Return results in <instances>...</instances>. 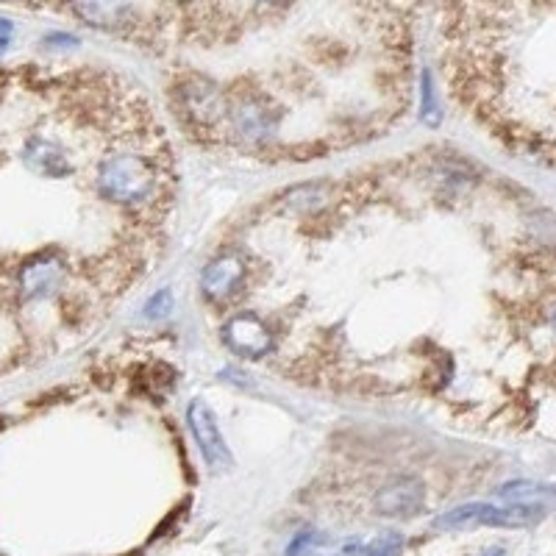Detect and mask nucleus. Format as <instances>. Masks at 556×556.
Masks as SVG:
<instances>
[{
  "instance_id": "1",
  "label": "nucleus",
  "mask_w": 556,
  "mask_h": 556,
  "mask_svg": "<svg viewBox=\"0 0 556 556\" xmlns=\"http://www.w3.org/2000/svg\"><path fill=\"white\" fill-rule=\"evenodd\" d=\"M545 509L540 506H523V504H462L445 512L437 520L440 529H473V526H498V529H523L534 526L537 520H543Z\"/></svg>"
},
{
  "instance_id": "2",
  "label": "nucleus",
  "mask_w": 556,
  "mask_h": 556,
  "mask_svg": "<svg viewBox=\"0 0 556 556\" xmlns=\"http://www.w3.org/2000/svg\"><path fill=\"white\" fill-rule=\"evenodd\" d=\"M70 284V265L59 253L34 256L20 267V298L26 304H51Z\"/></svg>"
},
{
  "instance_id": "3",
  "label": "nucleus",
  "mask_w": 556,
  "mask_h": 556,
  "mask_svg": "<svg viewBox=\"0 0 556 556\" xmlns=\"http://www.w3.org/2000/svg\"><path fill=\"white\" fill-rule=\"evenodd\" d=\"M67 6L73 17L89 28L109 34L139 31V9L134 0H67Z\"/></svg>"
},
{
  "instance_id": "4",
  "label": "nucleus",
  "mask_w": 556,
  "mask_h": 556,
  "mask_svg": "<svg viewBox=\"0 0 556 556\" xmlns=\"http://www.w3.org/2000/svg\"><path fill=\"white\" fill-rule=\"evenodd\" d=\"M245 284V262L237 251L215 256L201 273V292L209 304H231Z\"/></svg>"
},
{
  "instance_id": "5",
  "label": "nucleus",
  "mask_w": 556,
  "mask_h": 556,
  "mask_svg": "<svg viewBox=\"0 0 556 556\" xmlns=\"http://www.w3.org/2000/svg\"><path fill=\"white\" fill-rule=\"evenodd\" d=\"M187 423H190L195 443L201 448L206 465L212 470H226L231 465V451H228L223 434L217 429V420L212 415V409L203 401H192L190 412H187Z\"/></svg>"
},
{
  "instance_id": "6",
  "label": "nucleus",
  "mask_w": 556,
  "mask_h": 556,
  "mask_svg": "<svg viewBox=\"0 0 556 556\" xmlns=\"http://www.w3.org/2000/svg\"><path fill=\"white\" fill-rule=\"evenodd\" d=\"M426 490L417 479H395L376 493V512L384 518H412L420 512Z\"/></svg>"
},
{
  "instance_id": "7",
  "label": "nucleus",
  "mask_w": 556,
  "mask_h": 556,
  "mask_svg": "<svg viewBox=\"0 0 556 556\" xmlns=\"http://www.w3.org/2000/svg\"><path fill=\"white\" fill-rule=\"evenodd\" d=\"M498 495H501L504 501H509V504L540 506V509L556 506V487L537 484V481H512V484L501 487Z\"/></svg>"
},
{
  "instance_id": "8",
  "label": "nucleus",
  "mask_w": 556,
  "mask_h": 556,
  "mask_svg": "<svg viewBox=\"0 0 556 556\" xmlns=\"http://www.w3.org/2000/svg\"><path fill=\"white\" fill-rule=\"evenodd\" d=\"M404 548V540L398 534H384L376 543H370L367 548H362L359 556H398Z\"/></svg>"
},
{
  "instance_id": "9",
  "label": "nucleus",
  "mask_w": 556,
  "mask_h": 556,
  "mask_svg": "<svg viewBox=\"0 0 556 556\" xmlns=\"http://www.w3.org/2000/svg\"><path fill=\"white\" fill-rule=\"evenodd\" d=\"M170 309H173V295H170V290H162L156 292L151 301L145 304L142 315L148 317V320H162V317L170 315Z\"/></svg>"
},
{
  "instance_id": "10",
  "label": "nucleus",
  "mask_w": 556,
  "mask_h": 556,
  "mask_svg": "<svg viewBox=\"0 0 556 556\" xmlns=\"http://www.w3.org/2000/svg\"><path fill=\"white\" fill-rule=\"evenodd\" d=\"M423 120H429L431 126L440 123V109H437V101H434V84H431L429 73H423Z\"/></svg>"
},
{
  "instance_id": "11",
  "label": "nucleus",
  "mask_w": 556,
  "mask_h": 556,
  "mask_svg": "<svg viewBox=\"0 0 556 556\" xmlns=\"http://www.w3.org/2000/svg\"><path fill=\"white\" fill-rule=\"evenodd\" d=\"M253 6L259 12H287L292 6V0H253Z\"/></svg>"
},
{
  "instance_id": "12",
  "label": "nucleus",
  "mask_w": 556,
  "mask_h": 556,
  "mask_svg": "<svg viewBox=\"0 0 556 556\" xmlns=\"http://www.w3.org/2000/svg\"><path fill=\"white\" fill-rule=\"evenodd\" d=\"M312 543H315V534H301L298 540H292V545H290V551H287V556H301Z\"/></svg>"
},
{
  "instance_id": "13",
  "label": "nucleus",
  "mask_w": 556,
  "mask_h": 556,
  "mask_svg": "<svg viewBox=\"0 0 556 556\" xmlns=\"http://www.w3.org/2000/svg\"><path fill=\"white\" fill-rule=\"evenodd\" d=\"M48 45H76V39L67 37V34H53L48 37Z\"/></svg>"
},
{
  "instance_id": "14",
  "label": "nucleus",
  "mask_w": 556,
  "mask_h": 556,
  "mask_svg": "<svg viewBox=\"0 0 556 556\" xmlns=\"http://www.w3.org/2000/svg\"><path fill=\"white\" fill-rule=\"evenodd\" d=\"M12 20H6V17H0V39H9L12 34Z\"/></svg>"
},
{
  "instance_id": "15",
  "label": "nucleus",
  "mask_w": 556,
  "mask_h": 556,
  "mask_svg": "<svg viewBox=\"0 0 556 556\" xmlns=\"http://www.w3.org/2000/svg\"><path fill=\"white\" fill-rule=\"evenodd\" d=\"M470 556H504V548H487L481 554H470Z\"/></svg>"
},
{
  "instance_id": "16",
  "label": "nucleus",
  "mask_w": 556,
  "mask_h": 556,
  "mask_svg": "<svg viewBox=\"0 0 556 556\" xmlns=\"http://www.w3.org/2000/svg\"><path fill=\"white\" fill-rule=\"evenodd\" d=\"M167 3H178V6H184V3H190V0H167Z\"/></svg>"
},
{
  "instance_id": "17",
  "label": "nucleus",
  "mask_w": 556,
  "mask_h": 556,
  "mask_svg": "<svg viewBox=\"0 0 556 556\" xmlns=\"http://www.w3.org/2000/svg\"><path fill=\"white\" fill-rule=\"evenodd\" d=\"M551 323H554V331H556V312H554V317H551Z\"/></svg>"
}]
</instances>
